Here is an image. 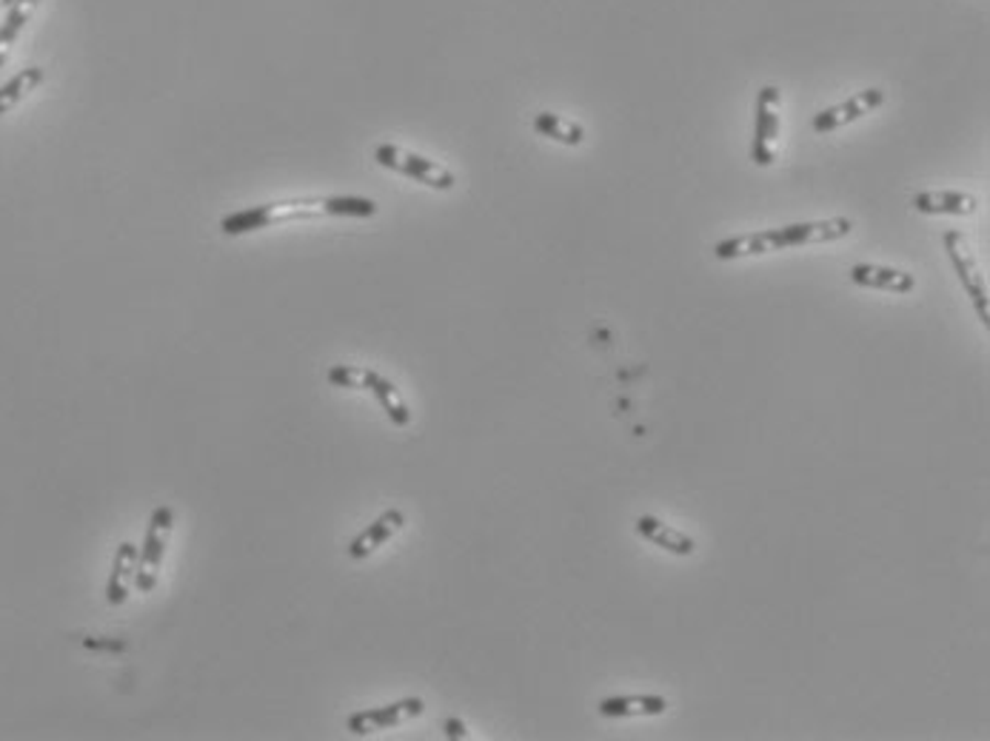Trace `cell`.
Returning a JSON list of instances; mask_svg holds the SVG:
<instances>
[{
  "instance_id": "obj_1",
  "label": "cell",
  "mask_w": 990,
  "mask_h": 741,
  "mask_svg": "<svg viewBox=\"0 0 990 741\" xmlns=\"http://www.w3.org/2000/svg\"><path fill=\"white\" fill-rule=\"evenodd\" d=\"M317 214H334V218H374L377 203L369 197H320V200H286V203L254 206L246 211H234L220 223V231L229 237L249 234V231L268 229V225L286 223V220L317 218Z\"/></svg>"
},
{
  "instance_id": "obj_2",
  "label": "cell",
  "mask_w": 990,
  "mask_h": 741,
  "mask_svg": "<svg viewBox=\"0 0 990 741\" xmlns=\"http://www.w3.org/2000/svg\"><path fill=\"white\" fill-rule=\"evenodd\" d=\"M175 528V511L172 508H157L148 519L146 539H143V548L138 551V567H134V588L141 594H152L157 585V567L163 562V553L169 545V533Z\"/></svg>"
},
{
  "instance_id": "obj_3",
  "label": "cell",
  "mask_w": 990,
  "mask_h": 741,
  "mask_svg": "<svg viewBox=\"0 0 990 741\" xmlns=\"http://www.w3.org/2000/svg\"><path fill=\"white\" fill-rule=\"evenodd\" d=\"M374 161L380 166L394 168V172H400L406 177H415L417 183H426L431 189H440V191H449L454 189V175H451L449 168H443L440 163L429 161V157H420L415 152H406V148H397V146H383L374 148Z\"/></svg>"
},
{
  "instance_id": "obj_4",
  "label": "cell",
  "mask_w": 990,
  "mask_h": 741,
  "mask_svg": "<svg viewBox=\"0 0 990 741\" xmlns=\"http://www.w3.org/2000/svg\"><path fill=\"white\" fill-rule=\"evenodd\" d=\"M945 248H948V257H950V263H954L956 274H959V280H963L965 291H968L970 300H974V308H977L979 320H982V325H990L988 291H985V280L977 268V259L970 257L968 248H965L963 234H959V231H945Z\"/></svg>"
},
{
  "instance_id": "obj_5",
  "label": "cell",
  "mask_w": 990,
  "mask_h": 741,
  "mask_svg": "<svg viewBox=\"0 0 990 741\" xmlns=\"http://www.w3.org/2000/svg\"><path fill=\"white\" fill-rule=\"evenodd\" d=\"M850 229H854V223L848 218L820 220V223H794L773 229V240H777V248H794V245L809 243H834V240L848 237Z\"/></svg>"
},
{
  "instance_id": "obj_6",
  "label": "cell",
  "mask_w": 990,
  "mask_h": 741,
  "mask_svg": "<svg viewBox=\"0 0 990 741\" xmlns=\"http://www.w3.org/2000/svg\"><path fill=\"white\" fill-rule=\"evenodd\" d=\"M777 106H780V89L777 86H766V89L759 91L757 132H754V161H757V166H771L773 163L771 143L777 141V132H780Z\"/></svg>"
},
{
  "instance_id": "obj_7",
  "label": "cell",
  "mask_w": 990,
  "mask_h": 741,
  "mask_svg": "<svg viewBox=\"0 0 990 741\" xmlns=\"http://www.w3.org/2000/svg\"><path fill=\"white\" fill-rule=\"evenodd\" d=\"M422 710H426L422 699L394 701V705H388V707H377V710H363V714L349 716V730H352L354 736H365V733H374V730L397 728V725H403V721L417 719Z\"/></svg>"
},
{
  "instance_id": "obj_8",
  "label": "cell",
  "mask_w": 990,
  "mask_h": 741,
  "mask_svg": "<svg viewBox=\"0 0 990 741\" xmlns=\"http://www.w3.org/2000/svg\"><path fill=\"white\" fill-rule=\"evenodd\" d=\"M886 103V91L882 89H868L859 91L857 98H850L848 103H839L834 109H825L814 118V132H834V129L845 126V123H854V120L871 114L873 109Z\"/></svg>"
},
{
  "instance_id": "obj_9",
  "label": "cell",
  "mask_w": 990,
  "mask_h": 741,
  "mask_svg": "<svg viewBox=\"0 0 990 741\" xmlns=\"http://www.w3.org/2000/svg\"><path fill=\"white\" fill-rule=\"evenodd\" d=\"M403 528H406V513L397 511V508H392V511H386L380 519H374V522L369 524V528H365L358 539H352V545H349V556H352V560H365V556H372L377 548L386 545L388 539H392L397 531H403Z\"/></svg>"
},
{
  "instance_id": "obj_10",
  "label": "cell",
  "mask_w": 990,
  "mask_h": 741,
  "mask_svg": "<svg viewBox=\"0 0 990 741\" xmlns=\"http://www.w3.org/2000/svg\"><path fill=\"white\" fill-rule=\"evenodd\" d=\"M848 277L857 286L862 288H877V291H891V295H908L916 288V280H913V274L905 272H897V268H886V266H854L848 272Z\"/></svg>"
},
{
  "instance_id": "obj_11",
  "label": "cell",
  "mask_w": 990,
  "mask_h": 741,
  "mask_svg": "<svg viewBox=\"0 0 990 741\" xmlns=\"http://www.w3.org/2000/svg\"><path fill=\"white\" fill-rule=\"evenodd\" d=\"M911 206L922 214H974L977 211V200L963 191H920L913 195Z\"/></svg>"
},
{
  "instance_id": "obj_12",
  "label": "cell",
  "mask_w": 990,
  "mask_h": 741,
  "mask_svg": "<svg viewBox=\"0 0 990 741\" xmlns=\"http://www.w3.org/2000/svg\"><path fill=\"white\" fill-rule=\"evenodd\" d=\"M134 560H138V548L132 542H120L118 553H114V565L109 582H106V601L118 608L129 599V582L134 579Z\"/></svg>"
},
{
  "instance_id": "obj_13",
  "label": "cell",
  "mask_w": 990,
  "mask_h": 741,
  "mask_svg": "<svg viewBox=\"0 0 990 741\" xmlns=\"http://www.w3.org/2000/svg\"><path fill=\"white\" fill-rule=\"evenodd\" d=\"M637 533L653 542V545H660L662 551L668 553H676V556H691L696 551L694 539L685 537L682 531L671 528V524L660 522V519L653 517H639L637 519Z\"/></svg>"
},
{
  "instance_id": "obj_14",
  "label": "cell",
  "mask_w": 990,
  "mask_h": 741,
  "mask_svg": "<svg viewBox=\"0 0 990 741\" xmlns=\"http://www.w3.org/2000/svg\"><path fill=\"white\" fill-rule=\"evenodd\" d=\"M668 710V701L662 696H612L600 701V714L608 719L617 716H660Z\"/></svg>"
},
{
  "instance_id": "obj_15",
  "label": "cell",
  "mask_w": 990,
  "mask_h": 741,
  "mask_svg": "<svg viewBox=\"0 0 990 741\" xmlns=\"http://www.w3.org/2000/svg\"><path fill=\"white\" fill-rule=\"evenodd\" d=\"M365 388L380 399V406H383V411L388 413V420H392L394 425L406 428L408 422H411V411H408L406 402L400 399L397 388H394L386 377H380L377 370L365 368Z\"/></svg>"
},
{
  "instance_id": "obj_16",
  "label": "cell",
  "mask_w": 990,
  "mask_h": 741,
  "mask_svg": "<svg viewBox=\"0 0 990 741\" xmlns=\"http://www.w3.org/2000/svg\"><path fill=\"white\" fill-rule=\"evenodd\" d=\"M780 252L777 248V240H773V231H759V234H745V237H730L717 243L714 254L719 259H737V257H751V254H768Z\"/></svg>"
},
{
  "instance_id": "obj_17",
  "label": "cell",
  "mask_w": 990,
  "mask_h": 741,
  "mask_svg": "<svg viewBox=\"0 0 990 741\" xmlns=\"http://www.w3.org/2000/svg\"><path fill=\"white\" fill-rule=\"evenodd\" d=\"M35 7H37V0H14L12 7H9L7 21H3V26H0V66L7 64L9 49H12L14 41L21 37L23 26L29 23V18H32Z\"/></svg>"
},
{
  "instance_id": "obj_18",
  "label": "cell",
  "mask_w": 990,
  "mask_h": 741,
  "mask_svg": "<svg viewBox=\"0 0 990 741\" xmlns=\"http://www.w3.org/2000/svg\"><path fill=\"white\" fill-rule=\"evenodd\" d=\"M41 84H43L41 66H29V69L18 71V75H14L9 84L0 86V114L12 112L14 106L21 103L29 91H35Z\"/></svg>"
},
{
  "instance_id": "obj_19",
  "label": "cell",
  "mask_w": 990,
  "mask_h": 741,
  "mask_svg": "<svg viewBox=\"0 0 990 741\" xmlns=\"http://www.w3.org/2000/svg\"><path fill=\"white\" fill-rule=\"evenodd\" d=\"M535 129L542 137H551L557 143H565V146H580L585 141V129L571 123V120H562L551 112H540L535 118Z\"/></svg>"
},
{
  "instance_id": "obj_20",
  "label": "cell",
  "mask_w": 990,
  "mask_h": 741,
  "mask_svg": "<svg viewBox=\"0 0 990 741\" xmlns=\"http://www.w3.org/2000/svg\"><path fill=\"white\" fill-rule=\"evenodd\" d=\"M329 383L338 388H365V368L354 365H334L329 370Z\"/></svg>"
},
{
  "instance_id": "obj_21",
  "label": "cell",
  "mask_w": 990,
  "mask_h": 741,
  "mask_svg": "<svg viewBox=\"0 0 990 741\" xmlns=\"http://www.w3.org/2000/svg\"><path fill=\"white\" fill-rule=\"evenodd\" d=\"M84 648H89V651H112V653H123L129 648L127 642H120V639H84Z\"/></svg>"
},
{
  "instance_id": "obj_22",
  "label": "cell",
  "mask_w": 990,
  "mask_h": 741,
  "mask_svg": "<svg viewBox=\"0 0 990 741\" xmlns=\"http://www.w3.org/2000/svg\"><path fill=\"white\" fill-rule=\"evenodd\" d=\"M446 736H449V739H469V733H465V725L460 719L446 721Z\"/></svg>"
},
{
  "instance_id": "obj_23",
  "label": "cell",
  "mask_w": 990,
  "mask_h": 741,
  "mask_svg": "<svg viewBox=\"0 0 990 741\" xmlns=\"http://www.w3.org/2000/svg\"><path fill=\"white\" fill-rule=\"evenodd\" d=\"M14 0H0V7H12Z\"/></svg>"
}]
</instances>
